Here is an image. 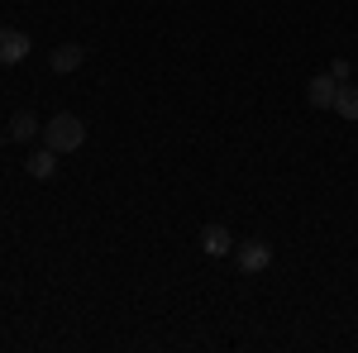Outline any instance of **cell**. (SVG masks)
<instances>
[{"label":"cell","instance_id":"6da1fadb","mask_svg":"<svg viewBox=\"0 0 358 353\" xmlns=\"http://www.w3.org/2000/svg\"><path fill=\"white\" fill-rule=\"evenodd\" d=\"M82 143H86V124L77 115H67V110L43 124V148H53V153H77Z\"/></svg>","mask_w":358,"mask_h":353},{"label":"cell","instance_id":"7a4b0ae2","mask_svg":"<svg viewBox=\"0 0 358 353\" xmlns=\"http://www.w3.org/2000/svg\"><path fill=\"white\" fill-rule=\"evenodd\" d=\"M234 263H239V272L258 277V272L273 268V244H268V239H244V244L234 248Z\"/></svg>","mask_w":358,"mask_h":353},{"label":"cell","instance_id":"3957f363","mask_svg":"<svg viewBox=\"0 0 358 353\" xmlns=\"http://www.w3.org/2000/svg\"><path fill=\"white\" fill-rule=\"evenodd\" d=\"M29 57V34L24 29H0V67H20Z\"/></svg>","mask_w":358,"mask_h":353},{"label":"cell","instance_id":"277c9868","mask_svg":"<svg viewBox=\"0 0 358 353\" xmlns=\"http://www.w3.org/2000/svg\"><path fill=\"white\" fill-rule=\"evenodd\" d=\"M334 96H339V82H334L330 72H320V77L306 82V101L315 110H334Z\"/></svg>","mask_w":358,"mask_h":353},{"label":"cell","instance_id":"5b68a950","mask_svg":"<svg viewBox=\"0 0 358 353\" xmlns=\"http://www.w3.org/2000/svg\"><path fill=\"white\" fill-rule=\"evenodd\" d=\"M82 57H86L82 43H57L48 62H53V72H57V77H67V72H77V67H82Z\"/></svg>","mask_w":358,"mask_h":353},{"label":"cell","instance_id":"8992f818","mask_svg":"<svg viewBox=\"0 0 358 353\" xmlns=\"http://www.w3.org/2000/svg\"><path fill=\"white\" fill-rule=\"evenodd\" d=\"M201 248H206L210 258H224V253H234V239H229L224 224H206V229H201Z\"/></svg>","mask_w":358,"mask_h":353},{"label":"cell","instance_id":"52a82bcc","mask_svg":"<svg viewBox=\"0 0 358 353\" xmlns=\"http://www.w3.org/2000/svg\"><path fill=\"white\" fill-rule=\"evenodd\" d=\"M24 167H29V177H34V182H53V177H57V153H53V148H38Z\"/></svg>","mask_w":358,"mask_h":353},{"label":"cell","instance_id":"ba28073f","mask_svg":"<svg viewBox=\"0 0 358 353\" xmlns=\"http://www.w3.org/2000/svg\"><path fill=\"white\" fill-rule=\"evenodd\" d=\"M5 134L15 138V143H29V138H34V134H43V129H38V120H34L29 110H20V115L10 120V129H5Z\"/></svg>","mask_w":358,"mask_h":353},{"label":"cell","instance_id":"9c48e42d","mask_svg":"<svg viewBox=\"0 0 358 353\" xmlns=\"http://www.w3.org/2000/svg\"><path fill=\"white\" fill-rule=\"evenodd\" d=\"M334 110H339L344 120H354V124H358V86H354V82L339 86V96H334Z\"/></svg>","mask_w":358,"mask_h":353},{"label":"cell","instance_id":"30bf717a","mask_svg":"<svg viewBox=\"0 0 358 353\" xmlns=\"http://www.w3.org/2000/svg\"><path fill=\"white\" fill-rule=\"evenodd\" d=\"M330 77H334L339 86L349 82V62H344V57H334V62H330Z\"/></svg>","mask_w":358,"mask_h":353},{"label":"cell","instance_id":"8fae6325","mask_svg":"<svg viewBox=\"0 0 358 353\" xmlns=\"http://www.w3.org/2000/svg\"><path fill=\"white\" fill-rule=\"evenodd\" d=\"M0 148H5V138H0Z\"/></svg>","mask_w":358,"mask_h":353}]
</instances>
